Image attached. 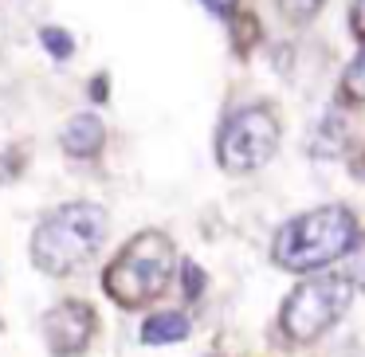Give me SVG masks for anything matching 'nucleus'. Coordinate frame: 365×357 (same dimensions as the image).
Wrapping results in <instances>:
<instances>
[{"label": "nucleus", "instance_id": "obj_4", "mask_svg": "<svg viewBox=\"0 0 365 357\" xmlns=\"http://www.w3.org/2000/svg\"><path fill=\"white\" fill-rule=\"evenodd\" d=\"M349 302H354V283L346 275L307 279L283 302V314H279L283 338L294 341V346H310V341H318L322 333L334 330V322L349 310Z\"/></svg>", "mask_w": 365, "mask_h": 357}, {"label": "nucleus", "instance_id": "obj_8", "mask_svg": "<svg viewBox=\"0 0 365 357\" xmlns=\"http://www.w3.org/2000/svg\"><path fill=\"white\" fill-rule=\"evenodd\" d=\"M349 145V118L341 110H330L310 134V153L314 157H341Z\"/></svg>", "mask_w": 365, "mask_h": 357}, {"label": "nucleus", "instance_id": "obj_7", "mask_svg": "<svg viewBox=\"0 0 365 357\" xmlns=\"http://www.w3.org/2000/svg\"><path fill=\"white\" fill-rule=\"evenodd\" d=\"M59 145H63L71 157L91 161V157H98V153H103L106 130H103V122H98L95 114H75V118L63 126V138H59Z\"/></svg>", "mask_w": 365, "mask_h": 357}, {"label": "nucleus", "instance_id": "obj_9", "mask_svg": "<svg viewBox=\"0 0 365 357\" xmlns=\"http://www.w3.org/2000/svg\"><path fill=\"white\" fill-rule=\"evenodd\" d=\"M189 333H192L189 314H181V310H161V314L145 318L142 346H173V341H185Z\"/></svg>", "mask_w": 365, "mask_h": 357}, {"label": "nucleus", "instance_id": "obj_13", "mask_svg": "<svg viewBox=\"0 0 365 357\" xmlns=\"http://www.w3.org/2000/svg\"><path fill=\"white\" fill-rule=\"evenodd\" d=\"M181 279H185V299H192V302H197L200 294H205V283H208V279H205V271H200L192 259H181Z\"/></svg>", "mask_w": 365, "mask_h": 357}, {"label": "nucleus", "instance_id": "obj_5", "mask_svg": "<svg viewBox=\"0 0 365 357\" xmlns=\"http://www.w3.org/2000/svg\"><path fill=\"white\" fill-rule=\"evenodd\" d=\"M279 150V118L267 106H240L228 114L216 138V161L228 173H255L263 169Z\"/></svg>", "mask_w": 365, "mask_h": 357}, {"label": "nucleus", "instance_id": "obj_17", "mask_svg": "<svg viewBox=\"0 0 365 357\" xmlns=\"http://www.w3.org/2000/svg\"><path fill=\"white\" fill-rule=\"evenodd\" d=\"M212 16H232V9H236V0H200Z\"/></svg>", "mask_w": 365, "mask_h": 357}, {"label": "nucleus", "instance_id": "obj_1", "mask_svg": "<svg viewBox=\"0 0 365 357\" xmlns=\"http://www.w3.org/2000/svg\"><path fill=\"white\" fill-rule=\"evenodd\" d=\"M357 216L346 205H322L310 212L294 216L279 228L275 244H271V259L283 271H322L330 263L346 259L349 247L357 244Z\"/></svg>", "mask_w": 365, "mask_h": 357}, {"label": "nucleus", "instance_id": "obj_12", "mask_svg": "<svg viewBox=\"0 0 365 357\" xmlns=\"http://www.w3.org/2000/svg\"><path fill=\"white\" fill-rule=\"evenodd\" d=\"M318 9H322V0H279V12H283L291 24H310Z\"/></svg>", "mask_w": 365, "mask_h": 357}, {"label": "nucleus", "instance_id": "obj_11", "mask_svg": "<svg viewBox=\"0 0 365 357\" xmlns=\"http://www.w3.org/2000/svg\"><path fill=\"white\" fill-rule=\"evenodd\" d=\"M40 43L48 48L51 59H71L75 56V36L63 28H40Z\"/></svg>", "mask_w": 365, "mask_h": 357}, {"label": "nucleus", "instance_id": "obj_6", "mask_svg": "<svg viewBox=\"0 0 365 357\" xmlns=\"http://www.w3.org/2000/svg\"><path fill=\"white\" fill-rule=\"evenodd\" d=\"M40 330L51 357H79L91 346V338H95V310L79 299L59 302V306H51L40 318Z\"/></svg>", "mask_w": 365, "mask_h": 357}, {"label": "nucleus", "instance_id": "obj_14", "mask_svg": "<svg viewBox=\"0 0 365 357\" xmlns=\"http://www.w3.org/2000/svg\"><path fill=\"white\" fill-rule=\"evenodd\" d=\"M349 255H354V263H349V283H354V291H365V239L357 236V244L349 247Z\"/></svg>", "mask_w": 365, "mask_h": 357}, {"label": "nucleus", "instance_id": "obj_3", "mask_svg": "<svg viewBox=\"0 0 365 357\" xmlns=\"http://www.w3.org/2000/svg\"><path fill=\"white\" fill-rule=\"evenodd\" d=\"M173 263H177L173 239H169L165 232L150 228V232H142V236H134L118 255H114V263L103 271V291L126 310L145 306V302H153L169 286Z\"/></svg>", "mask_w": 365, "mask_h": 357}, {"label": "nucleus", "instance_id": "obj_2", "mask_svg": "<svg viewBox=\"0 0 365 357\" xmlns=\"http://www.w3.org/2000/svg\"><path fill=\"white\" fill-rule=\"evenodd\" d=\"M106 228H110V216L103 205L75 200V205L56 208L32 232V263L43 275H71L103 247Z\"/></svg>", "mask_w": 365, "mask_h": 357}, {"label": "nucleus", "instance_id": "obj_16", "mask_svg": "<svg viewBox=\"0 0 365 357\" xmlns=\"http://www.w3.org/2000/svg\"><path fill=\"white\" fill-rule=\"evenodd\" d=\"M236 32H240V48H247V43H252V36L259 32V28H255L252 16H240V20H236Z\"/></svg>", "mask_w": 365, "mask_h": 357}, {"label": "nucleus", "instance_id": "obj_18", "mask_svg": "<svg viewBox=\"0 0 365 357\" xmlns=\"http://www.w3.org/2000/svg\"><path fill=\"white\" fill-rule=\"evenodd\" d=\"M91 90H95V98H106V79H98V83H95V87H91Z\"/></svg>", "mask_w": 365, "mask_h": 357}, {"label": "nucleus", "instance_id": "obj_10", "mask_svg": "<svg viewBox=\"0 0 365 357\" xmlns=\"http://www.w3.org/2000/svg\"><path fill=\"white\" fill-rule=\"evenodd\" d=\"M341 98H346V103H354V106L365 103V48L349 59L346 75H341Z\"/></svg>", "mask_w": 365, "mask_h": 357}, {"label": "nucleus", "instance_id": "obj_15", "mask_svg": "<svg viewBox=\"0 0 365 357\" xmlns=\"http://www.w3.org/2000/svg\"><path fill=\"white\" fill-rule=\"evenodd\" d=\"M349 32L365 43V0H349Z\"/></svg>", "mask_w": 365, "mask_h": 357}]
</instances>
